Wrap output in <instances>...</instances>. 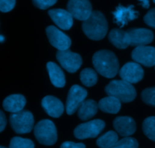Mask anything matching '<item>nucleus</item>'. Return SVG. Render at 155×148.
Returning a JSON list of instances; mask_svg holds the SVG:
<instances>
[{"instance_id":"f257e3e1","label":"nucleus","mask_w":155,"mask_h":148,"mask_svg":"<svg viewBox=\"0 0 155 148\" xmlns=\"http://www.w3.org/2000/svg\"><path fill=\"white\" fill-rule=\"evenodd\" d=\"M92 63L97 72L107 78L115 77L119 71V62L114 53L103 50L96 52L92 57Z\"/></svg>"},{"instance_id":"f03ea898","label":"nucleus","mask_w":155,"mask_h":148,"mask_svg":"<svg viewBox=\"0 0 155 148\" xmlns=\"http://www.w3.org/2000/svg\"><path fill=\"white\" fill-rule=\"evenodd\" d=\"M86 36L92 40H101L107 33V22L104 15L99 11H94L82 25Z\"/></svg>"},{"instance_id":"7ed1b4c3","label":"nucleus","mask_w":155,"mask_h":148,"mask_svg":"<svg viewBox=\"0 0 155 148\" xmlns=\"http://www.w3.org/2000/svg\"><path fill=\"white\" fill-rule=\"evenodd\" d=\"M108 96L114 97L123 103H130L136 97V91L133 85L124 80L110 81L104 88Z\"/></svg>"},{"instance_id":"20e7f679","label":"nucleus","mask_w":155,"mask_h":148,"mask_svg":"<svg viewBox=\"0 0 155 148\" xmlns=\"http://www.w3.org/2000/svg\"><path fill=\"white\" fill-rule=\"evenodd\" d=\"M34 135L40 144L46 146L53 145L58 139L55 126L48 119L42 120L36 125L34 127Z\"/></svg>"},{"instance_id":"39448f33","label":"nucleus","mask_w":155,"mask_h":148,"mask_svg":"<svg viewBox=\"0 0 155 148\" xmlns=\"http://www.w3.org/2000/svg\"><path fill=\"white\" fill-rule=\"evenodd\" d=\"M10 124L12 129L18 134H27L32 131L34 118L30 111L22 110L10 115Z\"/></svg>"},{"instance_id":"423d86ee","label":"nucleus","mask_w":155,"mask_h":148,"mask_svg":"<svg viewBox=\"0 0 155 148\" xmlns=\"http://www.w3.org/2000/svg\"><path fill=\"white\" fill-rule=\"evenodd\" d=\"M105 127V123L101 119H95L79 125L74 129V136L77 139L96 138Z\"/></svg>"},{"instance_id":"0eeeda50","label":"nucleus","mask_w":155,"mask_h":148,"mask_svg":"<svg viewBox=\"0 0 155 148\" xmlns=\"http://www.w3.org/2000/svg\"><path fill=\"white\" fill-rule=\"evenodd\" d=\"M56 58L61 65L70 73H75L78 71L83 63L80 55L70 50H58L56 53Z\"/></svg>"},{"instance_id":"6e6552de","label":"nucleus","mask_w":155,"mask_h":148,"mask_svg":"<svg viewBox=\"0 0 155 148\" xmlns=\"http://www.w3.org/2000/svg\"><path fill=\"white\" fill-rule=\"evenodd\" d=\"M87 91L85 88L75 84L73 85L68 92L66 101V111L68 115H73L78 110L80 105L87 97Z\"/></svg>"},{"instance_id":"1a4fd4ad","label":"nucleus","mask_w":155,"mask_h":148,"mask_svg":"<svg viewBox=\"0 0 155 148\" xmlns=\"http://www.w3.org/2000/svg\"><path fill=\"white\" fill-rule=\"evenodd\" d=\"M67 10L73 18L79 21H86L92 15V5L89 0H69Z\"/></svg>"},{"instance_id":"9d476101","label":"nucleus","mask_w":155,"mask_h":148,"mask_svg":"<svg viewBox=\"0 0 155 148\" xmlns=\"http://www.w3.org/2000/svg\"><path fill=\"white\" fill-rule=\"evenodd\" d=\"M46 34L51 45L58 50H67L71 46V38L54 26L46 27Z\"/></svg>"},{"instance_id":"9b49d317","label":"nucleus","mask_w":155,"mask_h":148,"mask_svg":"<svg viewBox=\"0 0 155 148\" xmlns=\"http://www.w3.org/2000/svg\"><path fill=\"white\" fill-rule=\"evenodd\" d=\"M119 74L122 80L130 84H136L143 78L144 70L137 62H127L120 70Z\"/></svg>"},{"instance_id":"f8f14e48","label":"nucleus","mask_w":155,"mask_h":148,"mask_svg":"<svg viewBox=\"0 0 155 148\" xmlns=\"http://www.w3.org/2000/svg\"><path fill=\"white\" fill-rule=\"evenodd\" d=\"M132 59L146 67L155 66V47L148 46H137L132 52Z\"/></svg>"},{"instance_id":"ddd939ff","label":"nucleus","mask_w":155,"mask_h":148,"mask_svg":"<svg viewBox=\"0 0 155 148\" xmlns=\"http://www.w3.org/2000/svg\"><path fill=\"white\" fill-rule=\"evenodd\" d=\"M112 14L114 15V23L120 27H124L130 21L136 19L139 16L138 12L134 9V5L125 7L122 5H119Z\"/></svg>"},{"instance_id":"4468645a","label":"nucleus","mask_w":155,"mask_h":148,"mask_svg":"<svg viewBox=\"0 0 155 148\" xmlns=\"http://www.w3.org/2000/svg\"><path fill=\"white\" fill-rule=\"evenodd\" d=\"M53 22L62 30H69L74 24V18L68 10L61 9H51L48 12Z\"/></svg>"},{"instance_id":"2eb2a0df","label":"nucleus","mask_w":155,"mask_h":148,"mask_svg":"<svg viewBox=\"0 0 155 148\" xmlns=\"http://www.w3.org/2000/svg\"><path fill=\"white\" fill-rule=\"evenodd\" d=\"M131 38L133 46H146L151 43L154 40V33L151 30L145 28H132L127 30Z\"/></svg>"},{"instance_id":"dca6fc26","label":"nucleus","mask_w":155,"mask_h":148,"mask_svg":"<svg viewBox=\"0 0 155 148\" xmlns=\"http://www.w3.org/2000/svg\"><path fill=\"white\" fill-rule=\"evenodd\" d=\"M114 128L118 134L122 137L130 136L136 130V122L132 117L118 116L114 120Z\"/></svg>"},{"instance_id":"f3484780","label":"nucleus","mask_w":155,"mask_h":148,"mask_svg":"<svg viewBox=\"0 0 155 148\" xmlns=\"http://www.w3.org/2000/svg\"><path fill=\"white\" fill-rule=\"evenodd\" d=\"M42 106L47 114L53 118H58L63 114L64 105L57 97L46 96L42 100Z\"/></svg>"},{"instance_id":"a211bd4d","label":"nucleus","mask_w":155,"mask_h":148,"mask_svg":"<svg viewBox=\"0 0 155 148\" xmlns=\"http://www.w3.org/2000/svg\"><path fill=\"white\" fill-rule=\"evenodd\" d=\"M108 40L115 47L120 50L127 48L131 44V38L127 31L121 29H113L108 35Z\"/></svg>"},{"instance_id":"6ab92c4d","label":"nucleus","mask_w":155,"mask_h":148,"mask_svg":"<svg viewBox=\"0 0 155 148\" xmlns=\"http://www.w3.org/2000/svg\"><path fill=\"white\" fill-rule=\"evenodd\" d=\"M2 105L7 112L17 113L23 110L26 105V99L21 94H12L5 99Z\"/></svg>"},{"instance_id":"aec40b11","label":"nucleus","mask_w":155,"mask_h":148,"mask_svg":"<svg viewBox=\"0 0 155 148\" xmlns=\"http://www.w3.org/2000/svg\"><path fill=\"white\" fill-rule=\"evenodd\" d=\"M51 84L56 88H64L66 83L65 75L61 68L54 62H49L46 65Z\"/></svg>"},{"instance_id":"412c9836","label":"nucleus","mask_w":155,"mask_h":148,"mask_svg":"<svg viewBox=\"0 0 155 148\" xmlns=\"http://www.w3.org/2000/svg\"><path fill=\"white\" fill-rule=\"evenodd\" d=\"M98 104L93 100H85L78 109V117L81 120L90 119L98 112Z\"/></svg>"},{"instance_id":"4be33fe9","label":"nucleus","mask_w":155,"mask_h":148,"mask_svg":"<svg viewBox=\"0 0 155 148\" xmlns=\"http://www.w3.org/2000/svg\"><path fill=\"white\" fill-rule=\"evenodd\" d=\"M98 104V108L106 113L116 114L121 108V102L117 98L111 96L101 99Z\"/></svg>"},{"instance_id":"5701e85b","label":"nucleus","mask_w":155,"mask_h":148,"mask_svg":"<svg viewBox=\"0 0 155 148\" xmlns=\"http://www.w3.org/2000/svg\"><path fill=\"white\" fill-rule=\"evenodd\" d=\"M118 135L114 131H109L98 138L97 145L100 148H111L117 143Z\"/></svg>"},{"instance_id":"b1692460","label":"nucleus","mask_w":155,"mask_h":148,"mask_svg":"<svg viewBox=\"0 0 155 148\" xmlns=\"http://www.w3.org/2000/svg\"><path fill=\"white\" fill-rule=\"evenodd\" d=\"M80 81L85 86H94L98 81V75L96 71H94L92 68H84L80 72Z\"/></svg>"},{"instance_id":"393cba45","label":"nucleus","mask_w":155,"mask_h":148,"mask_svg":"<svg viewBox=\"0 0 155 148\" xmlns=\"http://www.w3.org/2000/svg\"><path fill=\"white\" fill-rule=\"evenodd\" d=\"M144 134L151 141H155V116L145 119L142 124Z\"/></svg>"},{"instance_id":"a878e982","label":"nucleus","mask_w":155,"mask_h":148,"mask_svg":"<svg viewBox=\"0 0 155 148\" xmlns=\"http://www.w3.org/2000/svg\"><path fill=\"white\" fill-rule=\"evenodd\" d=\"M9 148H34V144L30 139L14 137L11 140Z\"/></svg>"},{"instance_id":"bb28decb","label":"nucleus","mask_w":155,"mask_h":148,"mask_svg":"<svg viewBox=\"0 0 155 148\" xmlns=\"http://www.w3.org/2000/svg\"><path fill=\"white\" fill-rule=\"evenodd\" d=\"M139 143L135 138L127 137L117 141L111 148H138Z\"/></svg>"},{"instance_id":"cd10ccee","label":"nucleus","mask_w":155,"mask_h":148,"mask_svg":"<svg viewBox=\"0 0 155 148\" xmlns=\"http://www.w3.org/2000/svg\"><path fill=\"white\" fill-rule=\"evenodd\" d=\"M141 96L144 103L150 106H155V87L145 89L142 92Z\"/></svg>"},{"instance_id":"c85d7f7f","label":"nucleus","mask_w":155,"mask_h":148,"mask_svg":"<svg viewBox=\"0 0 155 148\" xmlns=\"http://www.w3.org/2000/svg\"><path fill=\"white\" fill-rule=\"evenodd\" d=\"M32 1L36 7L43 10L54 5L57 2V0H32Z\"/></svg>"},{"instance_id":"c756f323","label":"nucleus","mask_w":155,"mask_h":148,"mask_svg":"<svg viewBox=\"0 0 155 148\" xmlns=\"http://www.w3.org/2000/svg\"><path fill=\"white\" fill-rule=\"evenodd\" d=\"M15 0H0V10L2 12H8L14 9Z\"/></svg>"},{"instance_id":"7c9ffc66","label":"nucleus","mask_w":155,"mask_h":148,"mask_svg":"<svg viewBox=\"0 0 155 148\" xmlns=\"http://www.w3.org/2000/svg\"><path fill=\"white\" fill-rule=\"evenodd\" d=\"M144 21L147 25L155 29V8L148 11L144 17Z\"/></svg>"},{"instance_id":"2f4dec72","label":"nucleus","mask_w":155,"mask_h":148,"mask_svg":"<svg viewBox=\"0 0 155 148\" xmlns=\"http://www.w3.org/2000/svg\"><path fill=\"white\" fill-rule=\"evenodd\" d=\"M61 148H86V146L83 143H74L71 142V141H66L61 144Z\"/></svg>"},{"instance_id":"473e14b6","label":"nucleus","mask_w":155,"mask_h":148,"mask_svg":"<svg viewBox=\"0 0 155 148\" xmlns=\"http://www.w3.org/2000/svg\"><path fill=\"white\" fill-rule=\"evenodd\" d=\"M0 132H3L6 126V118L2 111L0 112Z\"/></svg>"},{"instance_id":"72a5a7b5","label":"nucleus","mask_w":155,"mask_h":148,"mask_svg":"<svg viewBox=\"0 0 155 148\" xmlns=\"http://www.w3.org/2000/svg\"><path fill=\"white\" fill-rule=\"evenodd\" d=\"M139 1L140 2L142 5L143 6V8H145V9H148V8L150 7V1H151V0H139ZM151 1L154 3H155V0H151Z\"/></svg>"},{"instance_id":"f704fd0d","label":"nucleus","mask_w":155,"mask_h":148,"mask_svg":"<svg viewBox=\"0 0 155 148\" xmlns=\"http://www.w3.org/2000/svg\"><path fill=\"white\" fill-rule=\"evenodd\" d=\"M0 148H7V147H3V146H1V147Z\"/></svg>"}]
</instances>
